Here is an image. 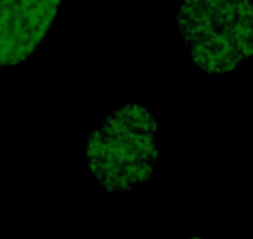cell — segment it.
I'll list each match as a JSON object with an SVG mask.
<instances>
[{"label": "cell", "mask_w": 253, "mask_h": 239, "mask_svg": "<svg viewBox=\"0 0 253 239\" xmlns=\"http://www.w3.org/2000/svg\"><path fill=\"white\" fill-rule=\"evenodd\" d=\"M158 121L146 106L128 102L94 130L87 141V164L105 190L133 192L146 185L158 159Z\"/></svg>", "instance_id": "obj_1"}, {"label": "cell", "mask_w": 253, "mask_h": 239, "mask_svg": "<svg viewBox=\"0 0 253 239\" xmlns=\"http://www.w3.org/2000/svg\"><path fill=\"white\" fill-rule=\"evenodd\" d=\"M252 17L250 0H183L174 25L197 68L222 75L250 59Z\"/></svg>", "instance_id": "obj_2"}, {"label": "cell", "mask_w": 253, "mask_h": 239, "mask_svg": "<svg viewBox=\"0 0 253 239\" xmlns=\"http://www.w3.org/2000/svg\"><path fill=\"white\" fill-rule=\"evenodd\" d=\"M63 0H0V66L27 61L43 43Z\"/></svg>", "instance_id": "obj_3"}, {"label": "cell", "mask_w": 253, "mask_h": 239, "mask_svg": "<svg viewBox=\"0 0 253 239\" xmlns=\"http://www.w3.org/2000/svg\"><path fill=\"white\" fill-rule=\"evenodd\" d=\"M186 239H207V238H204V236H201V235H189Z\"/></svg>", "instance_id": "obj_4"}]
</instances>
